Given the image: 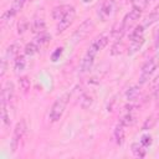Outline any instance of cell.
<instances>
[{"mask_svg": "<svg viewBox=\"0 0 159 159\" xmlns=\"http://www.w3.org/2000/svg\"><path fill=\"white\" fill-rule=\"evenodd\" d=\"M70 97H71V93H65L63 96H61L60 98H57L55 101V103L52 104V107L50 109V113H48V118H50L51 122L60 120V118L62 117V114L66 109V106L68 103Z\"/></svg>", "mask_w": 159, "mask_h": 159, "instance_id": "1", "label": "cell"}, {"mask_svg": "<svg viewBox=\"0 0 159 159\" xmlns=\"http://www.w3.org/2000/svg\"><path fill=\"white\" fill-rule=\"evenodd\" d=\"M93 27H94L93 21H92L91 19H86V20L75 30V32L72 34V36H71V42H72V45H77V43H80L81 41H83V40L91 34V31L93 30Z\"/></svg>", "mask_w": 159, "mask_h": 159, "instance_id": "2", "label": "cell"}, {"mask_svg": "<svg viewBox=\"0 0 159 159\" xmlns=\"http://www.w3.org/2000/svg\"><path fill=\"white\" fill-rule=\"evenodd\" d=\"M159 66V55H155L153 57H150L142 67V72H140V77H139V83L143 84L145 83L149 77L154 73V71L158 68Z\"/></svg>", "mask_w": 159, "mask_h": 159, "instance_id": "3", "label": "cell"}, {"mask_svg": "<svg viewBox=\"0 0 159 159\" xmlns=\"http://www.w3.org/2000/svg\"><path fill=\"white\" fill-rule=\"evenodd\" d=\"M25 132H26V123H25L24 119H21L20 122L16 123L15 129H14V134H12V138H11V142H10V149H11L12 153H15L17 150L20 140L25 135Z\"/></svg>", "mask_w": 159, "mask_h": 159, "instance_id": "4", "label": "cell"}, {"mask_svg": "<svg viewBox=\"0 0 159 159\" xmlns=\"http://www.w3.org/2000/svg\"><path fill=\"white\" fill-rule=\"evenodd\" d=\"M117 7V1L116 0H104L98 9V16L102 21H106L108 17H111Z\"/></svg>", "mask_w": 159, "mask_h": 159, "instance_id": "5", "label": "cell"}, {"mask_svg": "<svg viewBox=\"0 0 159 159\" xmlns=\"http://www.w3.org/2000/svg\"><path fill=\"white\" fill-rule=\"evenodd\" d=\"M108 41H109V37L106 36V35H102V36L94 39V40L91 42V45H89V47H88V50H87L86 53H89V55H92V56H96L101 50H103V48L107 46Z\"/></svg>", "mask_w": 159, "mask_h": 159, "instance_id": "6", "label": "cell"}, {"mask_svg": "<svg viewBox=\"0 0 159 159\" xmlns=\"http://www.w3.org/2000/svg\"><path fill=\"white\" fill-rule=\"evenodd\" d=\"M75 16H76V10H75V7H72V9L58 21V25H57V34H61V32H63L65 30H67V29L71 26V24L73 22Z\"/></svg>", "mask_w": 159, "mask_h": 159, "instance_id": "7", "label": "cell"}, {"mask_svg": "<svg viewBox=\"0 0 159 159\" xmlns=\"http://www.w3.org/2000/svg\"><path fill=\"white\" fill-rule=\"evenodd\" d=\"M140 11H138V10H135V9H132L125 16H124V19H123V21H122V26H123V29L125 30V32L139 20V17H140Z\"/></svg>", "mask_w": 159, "mask_h": 159, "instance_id": "8", "label": "cell"}, {"mask_svg": "<svg viewBox=\"0 0 159 159\" xmlns=\"http://www.w3.org/2000/svg\"><path fill=\"white\" fill-rule=\"evenodd\" d=\"M72 7H73V6H71V5H60V6H55L53 10H52V19L60 21Z\"/></svg>", "mask_w": 159, "mask_h": 159, "instance_id": "9", "label": "cell"}, {"mask_svg": "<svg viewBox=\"0 0 159 159\" xmlns=\"http://www.w3.org/2000/svg\"><path fill=\"white\" fill-rule=\"evenodd\" d=\"M14 91H15V87H14V83L11 81H7L2 88V92H1V99H4L6 103L9 101H11L12 96H14Z\"/></svg>", "mask_w": 159, "mask_h": 159, "instance_id": "10", "label": "cell"}, {"mask_svg": "<svg viewBox=\"0 0 159 159\" xmlns=\"http://www.w3.org/2000/svg\"><path fill=\"white\" fill-rule=\"evenodd\" d=\"M94 57H96V56H92V55H89V53H86V55H84V57L82 58L81 65H80L81 72H88V71L92 68Z\"/></svg>", "mask_w": 159, "mask_h": 159, "instance_id": "11", "label": "cell"}, {"mask_svg": "<svg viewBox=\"0 0 159 159\" xmlns=\"http://www.w3.org/2000/svg\"><path fill=\"white\" fill-rule=\"evenodd\" d=\"M124 128H125V125L119 122L114 129V138H116L117 144H119V145L123 144V142H124V137H125V129Z\"/></svg>", "mask_w": 159, "mask_h": 159, "instance_id": "12", "label": "cell"}, {"mask_svg": "<svg viewBox=\"0 0 159 159\" xmlns=\"http://www.w3.org/2000/svg\"><path fill=\"white\" fill-rule=\"evenodd\" d=\"M140 96V87L139 86H133L130 88L127 89L125 92V98L129 101V102H134L139 98Z\"/></svg>", "mask_w": 159, "mask_h": 159, "instance_id": "13", "label": "cell"}, {"mask_svg": "<svg viewBox=\"0 0 159 159\" xmlns=\"http://www.w3.org/2000/svg\"><path fill=\"white\" fill-rule=\"evenodd\" d=\"M45 30H46V24L43 19H35L34 22L31 24V31L34 34H41L45 32Z\"/></svg>", "mask_w": 159, "mask_h": 159, "instance_id": "14", "label": "cell"}, {"mask_svg": "<svg viewBox=\"0 0 159 159\" xmlns=\"http://www.w3.org/2000/svg\"><path fill=\"white\" fill-rule=\"evenodd\" d=\"M20 48H21V45L19 42L11 43L6 50V57L7 58H16L20 53Z\"/></svg>", "mask_w": 159, "mask_h": 159, "instance_id": "15", "label": "cell"}, {"mask_svg": "<svg viewBox=\"0 0 159 159\" xmlns=\"http://www.w3.org/2000/svg\"><path fill=\"white\" fill-rule=\"evenodd\" d=\"M143 43H144V37H142L139 40H135V41H130V45L128 47V55L132 56L135 52H138L140 50V47L143 46Z\"/></svg>", "mask_w": 159, "mask_h": 159, "instance_id": "16", "label": "cell"}, {"mask_svg": "<svg viewBox=\"0 0 159 159\" xmlns=\"http://www.w3.org/2000/svg\"><path fill=\"white\" fill-rule=\"evenodd\" d=\"M157 20H159V6H157L155 9H154V11H152L147 17H145V20H144V27L145 26H150L152 24H154Z\"/></svg>", "mask_w": 159, "mask_h": 159, "instance_id": "17", "label": "cell"}, {"mask_svg": "<svg viewBox=\"0 0 159 159\" xmlns=\"http://www.w3.org/2000/svg\"><path fill=\"white\" fill-rule=\"evenodd\" d=\"M143 34H144V26L143 25H138L134 27V30H132V32L129 34V40L130 41H135V40H139L143 37Z\"/></svg>", "mask_w": 159, "mask_h": 159, "instance_id": "18", "label": "cell"}, {"mask_svg": "<svg viewBox=\"0 0 159 159\" xmlns=\"http://www.w3.org/2000/svg\"><path fill=\"white\" fill-rule=\"evenodd\" d=\"M92 103H93V97H92V94H89V93H83V94L81 96V98H80V104H81V107H82L83 109L89 108V107L92 106Z\"/></svg>", "mask_w": 159, "mask_h": 159, "instance_id": "19", "label": "cell"}, {"mask_svg": "<svg viewBox=\"0 0 159 159\" xmlns=\"http://www.w3.org/2000/svg\"><path fill=\"white\" fill-rule=\"evenodd\" d=\"M0 106H1V109H0V112H1V122H2V124L5 127H7L10 124V118H9L7 109H6V102L4 99H1L0 101Z\"/></svg>", "mask_w": 159, "mask_h": 159, "instance_id": "20", "label": "cell"}, {"mask_svg": "<svg viewBox=\"0 0 159 159\" xmlns=\"http://www.w3.org/2000/svg\"><path fill=\"white\" fill-rule=\"evenodd\" d=\"M25 66H26V60H25V56L22 55H19L15 60H14V68L16 72H21L25 70Z\"/></svg>", "mask_w": 159, "mask_h": 159, "instance_id": "21", "label": "cell"}, {"mask_svg": "<svg viewBox=\"0 0 159 159\" xmlns=\"http://www.w3.org/2000/svg\"><path fill=\"white\" fill-rule=\"evenodd\" d=\"M132 152L135 157L143 158L145 155V147L139 142V143H133L132 144Z\"/></svg>", "mask_w": 159, "mask_h": 159, "instance_id": "22", "label": "cell"}, {"mask_svg": "<svg viewBox=\"0 0 159 159\" xmlns=\"http://www.w3.org/2000/svg\"><path fill=\"white\" fill-rule=\"evenodd\" d=\"M51 40V36L47 34V32H41V34H37V36L35 37V43L39 45V46H42V45H46Z\"/></svg>", "mask_w": 159, "mask_h": 159, "instance_id": "23", "label": "cell"}, {"mask_svg": "<svg viewBox=\"0 0 159 159\" xmlns=\"http://www.w3.org/2000/svg\"><path fill=\"white\" fill-rule=\"evenodd\" d=\"M124 50H125V45H124L120 40H119V41H116V43H114V45L112 46V48H111V55L118 56V55L123 53Z\"/></svg>", "mask_w": 159, "mask_h": 159, "instance_id": "24", "label": "cell"}, {"mask_svg": "<svg viewBox=\"0 0 159 159\" xmlns=\"http://www.w3.org/2000/svg\"><path fill=\"white\" fill-rule=\"evenodd\" d=\"M24 51H25V55H27V56H34V55L37 53V51H39V45H36L35 42H29V43H26Z\"/></svg>", "mask_w": 159, "mask_h": 159, "instance_id": "25", "label": "cell"}, {"mask_svg": "<svg viewBox=\"0 0 159 159\" xmlns=\"http://www.w3.org/2000/svg\"><path fill=\"white\" fill-rule=\"evenodd\" d=\"M149 1L150 0H132V5H133V9H135V10L142 12L148 6Z\"/></svg>", "mask_w": 159, "mask_h": 159, "instance_id": "26", "label": "cell"}, {"mask_svg": "<svg viewBox=\"0 0 159 159\" xmlns=\"http://www.w3.org/2000/svg\"><path fill=\"white\" fill-rule=\"evenodd\" d=\"M26 0H14L12 1V4H11V7L9 9L11 12H14L15 15L22 9V6H24V2H25Z\"/></svg>", "mask_w": 159, "mask_h": 159, "instance_id": "27", "label": "cell"}, {"mask_svg": "<svg viewBox=\"0 0 159 159\" xmlns=\"http://www.w3.org/2000/svg\"><path fill=\"white\" fill-rule=\"evenodd\" d=\"M19 83H20V87H21V89L26 93L29 89H30V86H31V83H30V80L26 77V76H22V77H20V80H19Z\"/></svg>", "mask_w": 159, "mask_h": 159, "instance_id": "28", "label": "cell"}, {"mask_svg": "<svg viewBox=\"0 0 159 159\" xmlns=\"http://www.w3.org/2000/svg\"><path fill=\"white\" fill-rule=\"evenodd\" d=\"M134 122H135V117H134L133 114H130V113H128V114L123 116V118L120 119V123H122V124H124L125 127L132 125Z\"/></svg>", "mask_w": 159, "mask_h": 159, "instance_id": "29", "label": "cell"}, {"mask_svg": "<svg viewBox=\"0 0 159 159\" xmlns=\"http://www.w3.org/2000/svg\"><path fill=\"white\" fill-rule=\"evenodd\" d=\"M155 122H157V119H155L153 116L148 117V118L145 119V122H144V124H143L142 129H143V130H147V129H150V128H153V127H154V124H155Z\"/></svg>", "mask_w": 159, "mask_h": 159, "instance_id": "30", "label": "cell"}, {"mask_svg": "<svg viewBox=\"0 0 159 159\" xmlns=\"http://www.w3.org/2000/svg\"><path fill=\"white\" fill-rule=\"evenodd\" d=\"M27 29H29V22L26 21V19H21L19 25H17V32L19 34H24Z\"/></svg>", "mask_w": 159, "mask_h": 159, "instance_id": "31", "label": "cell"}, {"mask_svg": "<svg viewBox=\"0 0 159 159\" xmlns=\"http://www.w3.org/2000/svg\"><path fill=\"white\" fill-rule=\"evenodd\" d=\"M62 52H63V47H57V48L51 53V61L56 62L57 60H60V57H61Z\"/></svg>", "mask_w": 159, "mask_h": 159, "instance_id": "32", "label": "cell"}, {"mask_svg": "<svg viewBox=\"0 0 159 159\" xmlns=\"http://www.w3.org/2000/svg\"><path fill=\"white\" fill-rule=\"evenodd\" d=\"M140 143L145 147V148H148L149 145H152V143H153V139H152V137L149 135V134H147V135H143L142 137V139H140Z\"/></svg>", "mask_w": 159, "mask_h": 159, "instance_id": "33", "label": "cell"}, {"mask_svg": "<svg viewBox=\"0 0 159 159\" xmlns=\"http://www.w3.org/2000/svg\"><path fill=\"white\" fill-rule=\"evenodd\" d=\"M6 67H7L6 58H2L1 60V65H0V77H4V75L6 72Z\"/></svg>", "mask_w": 159, "mask_h": 159, "instance_id": "34", "label": "cell"}, {"mask_svg": "<svg viewBox=\"0 0 159 159\" xmlns=\"http://www.w3.org/2000/svg\"><path fill=\"white\" fill-rule=\"evenodd\" d=\"M150 87H152V91L153 92H157V91H159V75L153 80V82H152V84H150Z\"/></svg>", "mask_w": 159, "mask_h": 159, "instance_id": "35", "label": "cell"}, {"mask_svg": "<svg viewBox=\"0 0 159 159\" xmlns=\"http://www.w3.org/2000/svg\"><path fill=\"white\" fill-rule=\"evenodd\" d=\"M155 46H157V47L159 46V30H158V34H157V39H155Z\"/></svg>", "mask_w": 159, "mask_h": 159, "instance_id": "36", "label": "cell"}, {"mask_svg": "<svg viewBox=\"0 0 159 159\" xmlns=\"http://www.w3.org/2000/svg\"><path fill=\"white\" fill-rule=\"evenodd\" d=\"M82 1H83V2H84V4H88V2H92V1H93V0H82Z\"/></svg>", "mask_w": 159, "mask_h": 159, "instance_id": "37", "label": "cell"}, {"mask_svg": "<svg viewBox=\"0 0 159 159\" xmlns=\"http://www.w3.org/2000/svg\"><path fill=\"white\" fill-rule=\"evenodd\" d=\"M26 1H31V0H26Z\"/></svg>", "mask_w": 159, "mask_h": 159, "instance_id": "38", "label": "cell"}]
</instances>
